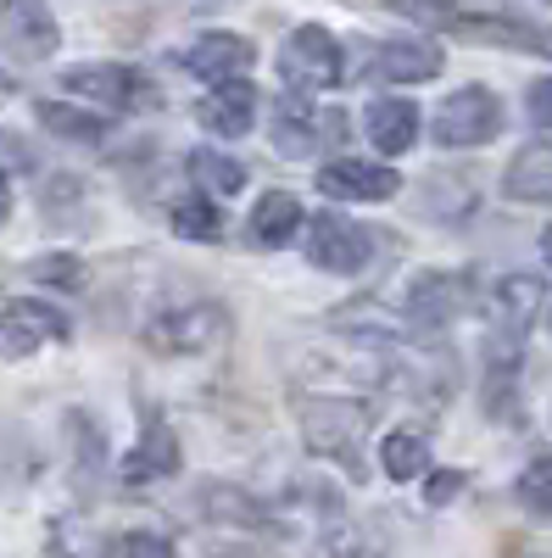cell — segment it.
<instances>
[{"instance_id":"cell-1","label":"cell","mask_w":552,"mask_h":558,"mask_svg":"<svg viewBox=\"0 0 552 558\" xmlns=\"http://www.w3.org/2000/svg\"><path fill=\"white\" fill-rule=\"evenodd\" d=\"M368 402L357 397H335V391H307L296 397V425L302 441L318 458H335L346 475H363V436H368Z\"/></svg>"},{"instance_id":"cell-2","label":"cell","mask_w":552,"mask_h":558,"mask_svg":"<svg viewBox=\"0 0 552 558\" xmlns=\"http://www.w3.org/2000/svg\"><path fill=\"white\" fill-rule=\"evenodd\" d=\"M547 302V286L536 274H508L502 286L491 291V307H486V352H491V380L508 386L514 368H519V352L536 330V313Z\"/></svg>"},{"instance_id":"cell-3","label":"cell","mask_w":552,"mask_h":558,"mask_svg":"<svg viewBox=\"0 0 552 558\" xmlns=\"http://www.w3.org/2000/svg\"><path fill=\"white\" fill-rule=\"evenodd\" d=\"M223 336H229V307L223 302H179V307H162L146 324V347L162 352V357L212 352Z\"/></svg>"},{"instance_id":"cell-4","label":"cell","mask_w":552,"mask_h":558,"mask_svg":"<svg viewBox=\"0 0 552 558\" xmlns=\"http://www.w3.org/2000/svg\"><path fill=\"white\" fill-rule=\"evenodd\" d=\"M280 73H285L291 89H302V96H307V89H335V84L346 78V51H341V39H335L330 28L307 23V28H296V34L285 39Z\"/></svg>"},{"instance_id":"cell-5","label":"cell","mask_w":552,"mask_h":558,"mask_svg":"<svg viewBox=\"0 0 552 558\" xmlns=\"http://www.w3.org/2000/svg\"><path fill=\"white\" fill-rule=\"evenodd\" d=\"M502 129V101L491 96L486 84H469V89H457V96H446L436 107V146L446 151H469V146H486V140Z\"/></svg>"},{"instance_id":"cell-6","label":"cell","mask_w":552,"mask_h":558,"mask_svg":"<svg viewBox=\"0 0 552 558\" xmlns=\"http://www.w3.org/2000/svg\"><path fill=\"white\" fill-rule=\"evenodd\" d=\"M68 96L78 101H101L112 112H134V107H151L157 89L140 68H123V62H84V68H68L62 73Z\"/></svg>"},{"instance_id":"cell-7","label":"cell","mask_w":552,"mask_h":558,"mask_svg":"<svg viewBox=\"0 0 552 558\" xmlns=\"http://www.w3.org/2000/svg\"><path fill=\"white\" fill-rule=\"evenodd\" d=\"M307 257L324 274H357L375 257V235L341 213H307Z\"/></svg>"},{"instance_id":"cell-8","label":"cell","mask_w":552,"mask_h":558,"mask_svg":"<svg viewBox=\"0 0 552 558\" xmlns=\"http://www.w3.org/2000/svg\"><path fill=\"white\" fill-rule=\"evenodd\" d=\"M73 336V324L62 307L39 302V296H17L0 307V357H28L39 347H57Z\"/></svg>"},{"instance_id":"cell-9","label":"cell","mask_w":552,"mask_h":558,"mask_svg":"<svg viewBox=\"0 0 552 558\" xmlns=\"http://www.w3.org/2000/svg\"><path fill=\"white\" fill-rule=\"evenodd\" d=\"M57 45H62V28L51 7H34V0H7L0 7V57L34 68L45 57H57Z\"/></svg>"},{"instance_id":"cell-10","label":"cell","mask_w":552,"mask_h":558,"mask_svg":"<svg viewBox=\"0 0 552 558\" xmlns=\"http://www.w3.org/2000/svg\"><path fill=\"white\" fill-rule=\"evenodd\" d=\"M407 324L419 336H441L446 324L469 307V279L464 274H419L407 286Z\"/></svg>"},{"instance_id":"cell-11","label":"cell","mask_w":552,"mask_h":558,"mask_svg":"<svg viewBox=\"0 0 552 558\" xmlns=\"http://www.w3.org/2000/svg\"><path fill=\"white\" fill-rule=\"evenodd\" d=\"M441 68H446V57H441L436 39H385V45H375V51H368V62H363L368 84H425V78H436Z\"/></svg>"},{"instance_id":"cell-12","label":"cell","mask_w":552,"mask_h":558,"mask_svg":"<svg viewBox=\"0 0 552 558\" xmlns=\"http://www.w3.org/2000/svg\"><path fill=\"white\" fill-rule=\"evenodd\" d=\"M179 62H184V73H196V78H207V84L218 89V84H235V78H246V73L257 68V45H252L246 34L218 28V34H201Z\"/></svg>"},{"instance_id":"cell-13","label":"cell","mask_w":552,"mask_h":558,"mask_svg":"<svg viewBox=\"0 0 552 558\" xmlns=\"http://www.w3.org/2000/svg\"><path fill=\"white\" fill-rule=\"evenodd\" d=\"M318 191L330 202H391L402 191V179L385 162H363V157H335L318 173Z\"/></svg>"},{"instance_id":"cell-14","label":"cell","mask_w":552,"mask_h":558,"mask_svg":"<svg viewBox=\"0 0 552 558\" xmlns=\"http://www.w3.org/2000/svg\"><path fill=\"white\" fill-rule=\"evenodd\" d=\"M179 463H184V452H179V436L162 425V418H146V430H140V441H134L128 452H123V481L128 486H146V481H168V475H179Z\"/></svg>"},{"instance_id":"cell-15","label":"cell","mask_w":552,"mask_h":558,"mask_svg":"<svg viewBox=\"0 0 552 558\" xmlns=\"http://www.w3.org/2000/svg\"><path fill=\"white\" fill-rule=\"evenodd\" d=\"M252 118H257V89H252L246 78L218 84L212 96L196 101V123L212 129L218 140H241V134H252Z\"/></svg>"},{"instance_id":"cell-16","label":"cell","mask_w":552,"mask_h":558,"mask_svg":"<svg viewBox=\"0 0 552 558\" xmlns=\"http://www.w3.org/2000/svg\"><path fill=\"white\" fill-rule=\"evenodd\" d=\"M363 129L375 140V151L402 157V151H413V140H419V107L402 101V96H380V101H368Z\"/></svg>"},{"instance_id":"cell-17","label":"cell","mask_w":552,"mask_h":558,"mask_svg":"<svg viewBox=\"0 0 552 558\" xmlns=\"http://www.w3.org/2000/svg\"><path fill=\"white\" fill-rule=\"evenodd\" d=\"M318 123H324V112H312V101L302 89H285L280 107H273V146H280V157H307L324 140Z\"/></svg>"},{"instance_id":"cell-18","label":"cell","mask_w":552,"mask_h":558,"mask_svg":"<svg viewBox=\"0 0 552 558\" xmlns=\"http://www.w3.org/2000/svg\"><path fill=\"white\" fill-rule=\"evenodd\" d=\"M302 229H307V213H302V202L291 191L257 196V207H252V241L257 246H291Z\"/></svg>"},{"instance_id":"cell-19","label":"cell","mask_w":552,"mask_h":558,"mask_svg":"<svg viewBox=\"0 0 552 558\" xmlns=\"http://www.w3.org/2000/svg\"><path fill=\"white\" fill-rule=\"evenodd\" d=\"M502 191H508L514 202H552V140H536V146H525L508 162Z\"/></svg>"},{"instance_id":"cell-20","label":"cell","mask_w":552,"mask_h":558,"mask_svg":"<svg viewBox=\"0 0 552 558\" xmlns=\"http://www.w3.org/2000/svg\"><path fill=\"white\" fill-rule=\"evenodd\" d=\"M201 508H207L212 520L246 525L252 536H257V531H262V536H280V525H273V514H268V508H262L257 497H246L241 486H223V481H218V486H207V492H201Z\"/></svg>"},{"instance_id":"cell-21","label":"cell","mask_w":552,"mask_h":558,"mask_svg":"<svg viewBox=\"0 0 552 558\" xmlns=\"http://www.w3.org/2000/svg\"><path fill=\"white\" fill-rule=\"evenodd\" d=\"M380 463H385V475L391 481H419V475H430V441H425V430H391L385 441H380Z\"/></svg>"},{"instance_id":"cell-22","label":"cell","mask_w":552,"mask_h":558,"mask_svg":"<svg viewBox=\"0 0 552 558\" xmlns=\"http://www.w3.org/2000/svg\"><path fill=\"white\" fill-rule=\"evenodd\" d=\"M34 112H39V123L51 129L57 140H78V146L107 140V118L101 112H84V107H68V101H39Z\"/></svg>"},{"instance_id":"cell-23","label":"cell","mask_w":552,"mask_h":558,"mask_svg":"<svg viewBox=\"0 0 552 558\" xmlns=\"http://www.w3.org/2000/svg\"><path fill=\"white\" fill-rule=\"evenodd\" d=\"M173 235H184V241H196V246H218L223 241V213L212 207V196H184V202H173Z\"/></svg>"},{"instance_id":"cell-24","label":"cell","mask_w":552,"mask_h":558,"mask_svg":"<svg viewBox=\"0 0 552 558\" xmlns=\"http://www.w3.org/2000/svg\"><path fill=\"white\" fill-rule=\"evenodd\" d=\"M191 173H196V184L201 191H218V196H235L241 184H246V168L235 162V157H223V151H212V146H196L191 157Z\"/></svg>"},{"instance_id":"cell-25","label":"cell","mask_w":552,"mask_h":558,"mask_svg":"<svg viewBox=\"0 0 552 558\" xmlns=\"http://www.w3.org/2000/svg\"><path fill=\"white\" fill-rule=\"evenodd\" d=\"M101 558H179V547L157 531H123L101 547Z\"/></svg>"},{"instance_id":"cell-26","label":"cell","mask_w":552,"mask_h":558,"mask_svg":"<svg viewBox=\"0 0 552 558\" xmlns=\"http://www.w3.org/2000/svg\"><path fill=\"white\" fill-rule=\"evenodd\" d=\"M318 558H380V547H368L363 531H352V525H335L318 536Z\"/></svg>"},{"instance_id":"cell-27","label":"cell","mask_w":552,"mask_h":558,"mask_svg":"<svg viewBox=\"0 0 552 558\" xmlns=\"http://www.w3.org/2000/svg\"><path fill=\"white\" fill-rule=\"evenodd\" d=\"M519 497L536 508V514H552V458H536L519 475Z\"/></svg>"},{"instance_id":"cell-28","label":"cell","mask_w":552,"mask_h":558,"mask_svg":"<svg viewBox=\"0 0 552 558\" xmlns=\"http://www.w3.org/2000/svg\"><path fill=\"white\" fill-rule=\"evenodd\" d=\"M68 202H73V207L84 202V184H78L73 173H57L51 184H45V207H51V223H73Z\"/></svg>"},{"instance_id":"cell-29","label":"cell","mask_w":552,"mask_h":558,"mask_svg":"<svg viewBox=\"0 0 552 558\" xmlns=\"http://www.w3.org/2000/svg\"><path fill=\"white\" fill-rule=\"evenodd\" d=\"M28 274H34V279H51V286H84V268H78L73 257H62V252L34 257V263H28Z\"/></svg>"},{"instance_id":"cell-30","label":"cell","mask_w":552,"mask_h":558,"mask_svg":"<svg viewBox=\"0 0 552 558\" xmlns=\"http://www.w3.org/2000/svg\"><path fill=\"white\" fill-rule=\"evenodd\" d=\"M464 481H469L464 470H436V475H430V486H425V502H430V508H446L457 492H464Z\"/></svg>"},{"instance_id":"cell-31","label":"cell","mask_w":552,"mask_h":558,"mask_svg":"<svg viewBox=\"0 0 552 558\" xmlns=\"http://www.w3.org/2000/svg\"><path fill=\"white\" fill-rule=\"evenodd\" d=\"M530 118H536L541 129H552V78L530 84Z\"/></svg>"},{"instance_id":"cell-32","label":"cell","mask_w":552,"mask_h":558,"mask_svg":"<svg viewBox=\"0 0 552 558\" xmlns=\"http://www.w3.org/2000/svg\"><path fill=\"white\" fill-rule=\"evenodd\" d=\"M7 213H12V191H7V179H0V223H7Z\"/></svg>"},{"instance_id":"cell-33","label":"cell","mask_w":552,"mask_h":558,"mask_svg":"<svg viewBox=\"0 0 552 558\" xmlns=\"http://www.w3.org/2000/svg\"><path fill=\"white\" fill-rule=\"evenodd\" d=\"M536 51H547V57H552V28H536Z\"/></svg>"},{"instance_id":"cell-34","label":"cell","mask_w":552,"mask_h":558,"mask_svg":"<svg viewBox=\"0 0 552 558\" xmlns=\"http://www.w3.org/2000/svg\"><path fill=\"white\" fill-rule=\"evenodd\" d=\"M541 252H547V263H552V229H547V235H541Z\"/></svg>"}]
</instances>
